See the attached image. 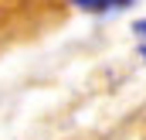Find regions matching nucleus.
Wrapping results in <instances>:
<instances>
[{
  "instance_id": "nucleus-2",
  "label": "nucleus",
  "mask_w": 146,
  "mask_h": 140,
  "mask_svg": "<svg viewBox=\"0 0 146 140\" xmlns=\"http://www.w3.org/2000/svg\"><path fill=\"white\" fill-rule=\"evenodd\" d=\"M133 31H136V38H139V55L146 58V21H136Z\"/></svg>"
},
{
  "instance_id": "nucleus-1",
  "label": "nucleus",
  "mask_w": 146,
  "mask_h": 140,
  "mask_svg": "<svg viewBox=\"0 0 146 140\" xmlns=\"http://www.w3.org/2000/svg\"><path fill=\"white\" fill-rule=\"evenodd\" d=\"M78 10H85V14H106V10H122V7H129L133 0H72Z\"/></svg>"
}]
</instances>
